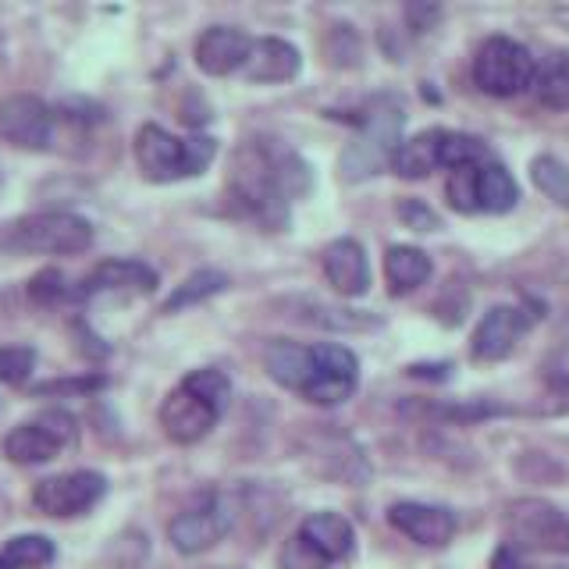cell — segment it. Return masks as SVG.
Listing matches in <instances>:
<instances>
[{
	"label": "cell",
	"mask_w": 569,
	"mask_h": 569,
	"mask_svg": "<svg viewBox=\"0 0 569 569\" xmlns=\"http://www.w3.org/2000/svg\"><path fill=\"white\" fill-rule=\"evenodd\" d=\"M231 196L267 224H284L289 218V186L281 174V147L242 142L231 157Z\"/></svg>",
	"instance_id": "obj_1"
},
{
	"label": "cell",
	"mask_w": 569,
	"mask_h": 569,
	"mask_svg": "<svg viewBox=\"0 0 569 569\" xmlns=\"http://www.w3.org/2000/svg\"><path fill=\"white\" fill-rule=\"evenodd\" d=\"M89 246H93V224L68 210L29 213V218H18L0 228V249L14 257H71L86 253Z\"/></svg>",
	"instance_id": "obj_2"
},
{
	"label": "cell",
	"mask_w": 569,
	"mask_h": 569,
	"mask_svg": "<svg viewBox=\"0 0 569 569\" xmlns=\"http://www.w3.org/2000/svg\"><path fill=\"white\" fill-rule=\"evenodd\" d=\"M218 153L210 136L178 139L160 124H142L136 132V164L150 182H178V178L203 174Z\"/></svg>",
	"instance_id": "obj_3"
},
{
	"label": "cell",
	"mask_w": 569,
	"mask_h": 569,
	"mask_svg": "<svg viewBox=\"0 0 569 569\" xmlns=\"http://www.w3.org/2000/svg\"><path fill=\"white\" fill-rule=\"evenodd\" d=\"M402 142V107L396 100H378L363 118V129L342 153V174L346 182H360V178L378 174L391 164Z\"/></svg>",
	"instance_id": "obj_4"
},
{
	"label": "cell",
	"mask_w": 569,
	"mask_h": 569,
	"mask_svg": "<svg viewBox=\"0 0 569 569\" xmlns=\"http://www.w3.org/2000/svg\"><path fill=\"white\" fill-rule=\"evenodd\" d=\"M533 76H538V64H533L530 50L509 40V36H491L473 58V82L488 97L506 100L523 93V89L533 86Z\"/></svg>",
	"instance_id": "obj_5"
},
{
	"label": "cell",
	"mask_w": 569,
	"mask_h": 569,
	"mask_svg": "<svg viewBox=\"0 0 569 569\" xmlns=\"http://www.w3.org/2000/svg\"><path fill=\"white\" fill-rule=\"evenodd\" d=\"M509 538L527 548L541 551V556H569V520L541 498H520L509 506L506 516Z\"/></svg>",
	"instance_id": "obj_6"
},
{
	"label": "cell",
	"mask_w": 569,
	"mask_h": 569,
	"mask_svg": "<svg viewBox=\"0 0 569 569\" xmlns=\"http://www.w3.org/2000/svg\"><path fill=\"white\" fill-rule=\"evenodd\" d=\"M107 495V480L97 470H71V473H58L47 477L36 485L32 491V506L58 516V520H68V516H82L93 509L100 498Z\"/></svg>",
	"instance_id": "obj_7"
},
{
	"label": "cell",
	"mask_w": 569,
	"mask_h": 569,
	"mask_svg": "<svg viewBox=\"0 0 569 569\" xmlns=\"http://www.w3.org/2000/svg\"><path fill=\"white\" fill-rule=\"evenodd\" d=\"M231 527V512L218 495H207L203 502H196L182 509L168 527L171 545L182 551V556H200L218 545Z\"/></svg>",
	"instance_id": "obj_8"
},
{
	"label": "cell",
	"mask_w": 569,
	"mask_h": 569,
	"mask_svg": "<svg viewBox=\"0 0 569 569\" xmlns=\"http://www.w3.org/2000/svg\"><path fill=\"white\" fill-rule=\"evenodd\" d=\"M0 139L18 150H47L53 142V111L32 93L0 100Z\"/></svg>",
	"instance_id": "obj_9"
},
{
	"label": "cell",
	"mask_w": 569,
	"mask_h": 569,
	"mask_svg": "<svg viewBox=\"0 0 569 569\" xmlns=\"http://www.w3.org/2000/svg\"><path fill=\"white\" fill-rule=\"evenodd\" d=\"M313 381L302 391V399H310L313 406L346 402L360 385V363L346 346H313Z\"/></svg>",
	"instance_id": "obj_10"
},
{
	"label": "cell",
	"mask_w": 569,
	"mask_h": 569,
	"mask_svg": "<svg viewBox=\"0 0 569 569\" xmlns=\"http://www.w3.org/2000/svg\"><path fill=\"white\" fill-rule=\"evenodd\" d=\"M221 420V413L210 402H203L196 391H189L186 385H178L174 391H168V399L160 402V427L174 445H196L203 441L213 423Z\"/></svg>",
	"instance_id": "obj_11"
},
{
	"label": "cell",
	"mask_w": 569,
	"mask_h": 569,
	"mask_svg": "<svg viewBox=\"0 0 569 569\" xmlns=\"http://www.w3.org/2000/svg\"><path fill=\"white\" fill-rule=\"evenodd\" d=\"M249 50H253V40L236 29V26H210L203 29V36L196 40V64H200L203 76H236V71L246 68Z\"/></svg>",
	"instance_id": "obj_12"
},
{
	"label": "cell",
	"mask_w": 569,
	"mask_h": 569,
	"mask_svg": "<svg viewBox=\"0 0 569 569\" xmlns=\"http://www.w3.org/2000/svg\"><path fill=\"white\" fill-rule=\"evenodd\" d=\"M530 317L516 307H491L485 317H480V325L473 331V342H470V352L473 360L480 363H495V360H506V356L516 349L520 342V335L527 331Z\"/></svg>",
	"instance_id": "obj_13"
},
{
	"label": "cell",
	"mask_w": 569,
	"mask_h": 569,
	"mask_svg": "<svg viewBox=\"0 0 569 569\" xmlns=\"http://www.w3.org/2000/svg\"><path fill=\"white\" fill-rule=\"evenodd\" d=\"M388 520L396 530H402L409 541H417L423 548H445L456 538V516L441 506L396 502L388 509Z\"/></svg>",
	"instance_id": "obj_14"
},
{
	"label": "cell",
	"mask_w": 569,
	"mask_h": 569,
	"mask_svg": "<svg viewBox=\"0 0 569 569\" xmlns=\"http://www.w3.org/2000/svg\"><path fill=\"white\" fill-rule=\"evenodd\" d=\"M157 289V271L150 263L132 260V257H114L97 263L89 278L82 281L79 296H100V292H153Z\"/></svg>",
	"instance_id": "obj_15"
},
{
	"label": "cell",
	"mask_w": 569,
	"mask_h": 569,
	"mask_svg": "<svg viewBox=\"0 0 569 569\" xmlns=\"http://www.w3.org/2000/svg\"><path fill=\"white\" fill-rule=\"evenodd\" d=\"M325 278L328 284L346 299H356L370 289V263L363 246L356 239H335L325 249Z\"/></svg>",
	"instance_id": "obj_16"
},
{
	"label": "cell",
	"mask_w": 569,
	"mask_h": 569,
	"mask_svg": "<svg viewBox=\"0 0 569 569\" xmlns=\"http://www.w3.org/2000/svg\"><path fill=\"white\" fill-rule=\"evenodd\" d=\"M299 50L292 43L278 40V36H263V40H253V50H249L242 76L246 82L257 86H274V82H289L299 76Z\"/></svg>",
	"instance_id": "obj_17"
},
{
	"label": "cell",
	"mask_w": 569,
	"mask_h": 569,
	"mask_svg": "<svg viewBox=\"0 0 569 569\" xmlns=\"http://www.w3.org/2000/svg\"><path fill=\"white\" fill-rule=\"evenodd\" d=\"M313 346H299L289 342V338H274L271 346L263 349V370L271 373V381H278L289 391H307V385L313 381Z\"/></svg>",
	"instance_id": "obj_18"
},
{
	"label": "cell",
	"mask_w": 569,
	"mask_h": 569,
	"mask_svg": "<svg viewBox=\"0 0 569 569\" xmlns=\"http://www.w3.org/2000/svg\"><path fill=\"white\" fill-rule=\"evenodd\" d=\"M299 533L307 538L320 556L328 559V566L342 562L352 556V545H356V533H352V523L346 520V516L338 512H313L302 520Z\"/></svg>",
	"instance_id": "obj_19"
},
{
	"label": "cell",
	"mask_w": 569,
	"mask_h": 569,
	"mask_svg": "<svg viewBox=\"0 0 569 569\" xmlns=\"http://www.w3.org/2000/svg\"><path fill=\"white\" fill-rule=\"evenodd\" d=\"M64 445L53 438L40 420H29V423H18L14 431L4 438V456L18 467H40V462L58 459V452Z\"/></svg>",
	"instance_id": "obj_20"
},
{
	"label": "cell",
	"mask_w": 569,
	"mask_h": 569,
	"mask_svg": "<svg viewBox=\"0 0 569 569\" xmlns=\"http://www.w3.org/2000/svg\"><path fill=\"white\" fill-rule=\"evenodd\" d=\"M385 278L391 296H406L431 278V257L417 246H391L385 253Z\"/></svg>",
	"instance_id": "obj_21"
},
{
	"label": "cell",
	"mask_w": 569,
	"mask_h": 569,
	"mask_svg": "<svg viewBox=\"0 0 569 569\" xmlns=\"http://www.w3.org/2000/svg\"><path fill=\"white\" fill-rule=\"evenodd\" d=\"M445 129H427L413 139H402L396 157H391V171L399 178H427L438 164V147H441Z\"/></svg>",
	"instance_id": "obj_22"
},
{
	"label": "cell",
	"mask_w": 569,
	"mask_h": 569,
	"mask_svg": "<svg viewBox=\"0 0 569 569\" xmlns=\"http://www.w3.org/2000/svg\"><path fill=\"white\" fill-rule=\"evenodd\" d=\"M520 200V186L516 178L498 164V160H485L477 168V210L485 213H506Z\"/></svg>",
	"instance_id": "obj_23"
},
{
	"label": "cell",
	"mask_w": 569,
	"mask_h": 569,
	"mask_svg": "<svg viewBox=\"0 0 569 569\" xmlns=\"http://www.w3.org/2000/svg\"><path fill=\"white\" fill-rule=\"evenodd\" d=\"M533 97L548 111H569V53H551L533 76Z\"/></svg>",
	"instance_id": "obj_24"
},
{
	"label": "cell",
	"mask_w": 569,
	"mask_h": 569,
	"mask_svg": "<svg viewBox=\"0 0 569 569\" xmlns=\"http://www.w3.org/2000/svg\"><path fill=\"white\" fill-rule=\"evenodd\" d=\"M299 317L310 320L317 328H331V331H363V328H378L381 320L378 317H367V313H356L349 307H328V302H317V299H307L299 302Z\"/></svg>",
	"instance_id": "obj_25"
},
{
	"label": "cell",
	"mask_w": 569,
	"mask_h": 569,
	"mask_svg": "<svg viewBox=\"0 0 569 569\" xmlns=\"http://www.w3.org/2000/svg\"><path fill=\"white\" fill-rule=\"evenodd\" d=\"M228 289V278L221 271H196L189 274L178 289L168 296L164 302V313H178V310H186V307H196V302H203L210 296H218Z\"/></svg>",
	"instance_id": "obj_26"
},
{
	"label": "cell",
	"mask_w": 569,
	"mask_h": 569,
	"mask_svg": "<svg viewBox=\"0 0 569 569\" xmlns=\"http://www.w3.org/2000/svg\"><path fill=\"white\" fill-rule=\"evenodd\" d=\"M488 157V147L480 139L467 136V132H441V147H438V164L441 168H477L485 164Z\"/></svg>",
	"instance_id": "obj_27"
},
{
	"label": "cell",
	"mask_w": 569,
	"mask_h": 569,
	"mask_svg": "<svg viewBox=\"0 0 569 569\" xmlns=\"http://www.w3.org/2000/svg\"><path fill=\"white\" fill-rule=\"evenodd\" d=\"M530 178H533V186H538L548 200H556L559 207L569 210V168L562 164L559 157H533V164H530Z\"/></svg>",
	"instance_id": "obj_28"
},
{
	"label": "cell",
	"mask_w": 569,
	"mask_h": 569,
	"mask_svg": "<svg viewBox=\"0 0 569 569\" xmlns=\"http://www.w3.org/2000/svg\"><path fill=\"white\" fill-rule=\"evenodd\" d=\"M0 556H8L18 569H43L53 562V541L43 538V533H18V538H11L4 545V551Z\"/></svg>",
	"instance_id": "obj_29"
},
{
	"label": "cell",
	"mask_w": 569,
	"mask_h": 569,
	"mask_svg": "<svg viewBox=\"0 0 569 569\" xmlns=\"http://www.w3.org/2000/svg\"><path fill=\"white\" fill-rule=\"evenodd\" d=\"M189 391H196L203 402H210L218 413H224L228 409V399H231V381H228V373L218 370V367H200V370H192L186 373V381H182Z\"/></svg>",
	"instance_id": "obj_30"
},
{
	"label": "cell",
	"mask_w": 569,
	"mask_h": 569,
	"mask_svg": "<svg viewBox=\"0 0 569 569\" xmlns=\"http://www.w3.org/2000/svg\"><path fill=\"white\" fill-rule=\"evenodd\" d=\"M477 168H456L449 171V182H445L449 207L459 213H477Z\"/></svg>",
	"instance_id": "obj_31"
},
{
	"label": "cell",
	"mask_w": 569,
	"mask_h": 569,
	"mask_svg": "<svg viewBox=\"0 0 569 569\" xmlns=\"http://www.w3.org/2000/svg\"><path fill=\"white\" fill-rule=\"evenodd\" d=\"M36 352L29 346H4L0 349V385H26L32 378Z\"/></svg>",
	"instance_id": "obj_32"
},
{
	"label": "cell",
	"mask_w": 569,
	"mask_h": 569,
	"mask_svg": "<svg viewBox=\"0 0 569 569\" xmlns=\"http://www.w3.org/2000/svg\"><path fill=\"white\" fill-rule=\"evenodd\" d=\"M281 569H328V559L296 530L281 548Z\"/></svg>",
	"instance_id": "obj_33"
},
{
	"label": "cell",
	"mask_w": 569,
	"mask_h": 569,
	"mask_svg": "<svg viewBox=\"0 0 569 569\" xmlns=\"http://www.w3.org/2000/svg\"><path fill=\"white\" fill-rule=\"evenodd\" d=\"M68 281L64 274L58 271V267H47V271H40L32 281H29V299L40 302V307H53V302H61L68 296Z\"/></svg>",
	"instance_id": "obj_34"
},
{
	"label": "cell",
	"mask_w": 569,
	"mask_h": 569,
	"mask_svg": "<svg viewBox=\"0 0 569 569\" xmlns=\"http://www.w3.org/2000/svg\"><path fill=\"white\" fill-rule=\"evenodd\" d=\"M100 388H107L103 373H82V378L36 385V396H89V391H100Z\"/></svg>",
	"instance_id": "obj_35"
},
{
	"label": "cell",
	"mask_w": 569,
	"mask_h": 569,
	"mask_svg": "<svg viewBox=\"0 0 569 569\" xmlns=\"http://www.w3.org/2000/svg\"><path fill=\"white\" fill-rule=\"evenodd\" d=\"M36 420H40L47 431L64 445V449L79 441V423H76V417H71V413H64V409H47V413H40Z\"/></svg>",
	"instance_id": "obj_36"
},
{
	"label": "cell",
	"mask_w": 569,
	"mask_h": 569,
	"mask_svg": "<svg viewBox=\"0 0 569 569\" xmlns=\"http://www.w3.org/2000/svg\"><path fill=\"white\" fill-rule=\"evenodd\" d=\"M399 218L406 221V228H413V231H435L438 228V213L420 200H402Z\"/></svg>",
	"instance_id": "obj_37"
},
{
	"label": "cell",
	"mask_w": 569,
	"mask_h": 569,
	"mask_svg": "<svg viewBox=\"0 0 569 569\" xmlns=\"http://www.w3.org/2000/svg\"><path fill=\"white\" fill-rule=\"evenodd\" d=\"M406 14H409V22H413V32H427V29H431L435 18H438V8H417V4H413Z\"/></svg>",
	"instance_id": "obj_38"
},
{
	"label": "cell",
	"mask_w": 569,
	"mask_h": 569,
	"mask_svg": "<svg viewBox=\"0 0 569 569\" xmlns=\"http://www.w3.org/2000/svg\"><path fill=\"white\" fill-rule=\"evenodd\" d=\"M551 399L556 402L548 406V413H569V378L551 388Z\"/></svg>",
	"instance_id": "obj_39"
},
{
	"label": "cell",
	"mask_w": 569,
	"mask_h": 569,
	"mask_svg": "<svg viewBox=\"0 0 569 569\" xmlns=\"http://www.w3.org/2000/svg\"><path fill=\"white\" fill-rule=\"evenodd\" d=\"M491 569H527V566L520 562V556H516L512 548H498L491 559Z\"/></svg>",
	"instance_id": "obj_40"
},
{
	"label": "cell",
	"mask_w": 569,
	"mask_h": 569,
	"mask_svg": "<svg viewBox=\"0 0 569 569\" xmlns=\"http://www.w3.org/2000/svg\"><path fill=\"white\" fill-rule=\"evenodd\" d=\"M0 569H18V566H14V562H11L8 556H0Z\"/></svg>",
	"instance_id": "obj_41"
}]
</instances>
